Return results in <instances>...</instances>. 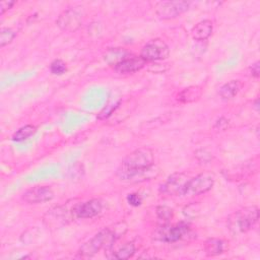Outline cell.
<instances>
[{"instance_id":"1","label":"cell","mask_w":260,"mask_h":260,"mask_svg":"<svg viewBox=\"0 0 260 260\" xmlns=\"http://www.w3.org/2000/svg\"><path fill=\"white\" fill-rule=\"evenodd\" d=\"M153 160L152 150L147 147H140L129 153L122 160L116 174L120 180L127 182L150 180L158 173Z\"/></svg>"},{"instance_id":"2","label":"cell","mask_w":260,"mask_h":260,"mask_svg":"<svg viewBox=\"0 0 260 260\" xmlns=\"http://www.w3.org/2000/svg\"><path fill=\"white\" fill-rule=\"evenodd\" d=\"M117 234L112 229H104L99 232L94 237H92L89 241L84 243L80 249L78 250L79 258H90L102 249L106 251L112 249L115 240L117 239Z\"/></svg>"},{"instance_id":"3","label":"cell","mask_w":260,"mask_h":260,"mask_svg":"<svg viewBox=\"0 0 260 260\" xmlns=\"http://www.w3.org/2000/svg\"><path fill=\"white\" fill-rule=\"evenodd\" d=\"M231 219V228L235 231L245 233L250 231L258 221L259 210L257 206H250L237 211Z\"/></svg>"},{"instance_id":"4","label":"cell","mask_w":260,"mask_h":260,"mask_svg":"<svg viewBox=\"0 0 260 260\" xmlns=\"http://www.w3.org/2000/svg\"><path fill=\"white\" fill-rule=\"evenodd\" d=\"M214 184V176L210 173H201L189 179L184 187L185 196H196L209 191Z\"/></svg>"},{"instance_id":"5","label":"cell","mask_w":260,"mask_h":260,"mask_svg":"<svg viewBox=\"0 0 260 260\" xmlns=\"http://www.w3.org/2000/svg\"><path fill=\"white\" fill-rule=\"evenodd\" d=\"M189 225L185 222H179L176 224H164L154 231L153 238L161 242L174 243L183 239L189 233Z\"/></svg>"},{"instance_id":"6","label":"cell","mask_w":260,"mask_h":260,"mask_svg":"<svg viewBox=\"0 0 260 260\" xmlns=\"http://www.w3.org/2000/svg\"><path fill=\"white\" fill-rule=\"evenodd\" d=\"M170 55V49L168 45L159 39H154L149 41L143 46L140 52V57L145 62H154L159 60H165Z\"/></svg>"},{"instance_id":"7","label":"cell","mask_w":260,"mask_h":260,"mask_svg":"<svg viewBox=\"0 0 260 260\" xmlns=\"http://www.w3.org/2000/svg\"><path fill=\"white\" fill-rule=\"evenodd\" d=\"M189 6L187 1H162L156 3L155 12L162 19H173L187 11Z\"/></svg>"},{"instance_id":"8","label":"cell","mask_w":260,"mask_h":260,"mask_svg":"<svg viewBox=\"0 0 260 260\" xmlns=\"http://www.w3.org/2000/svg\"><path fill=\"white\" fill-rule=\"evenodd\" d=\"M54 198V192L49 186H36L22 194V200L28 204H38L50 201Z\"/></svg>"},{"instance_id":"9","label":"cell","mask_w":260,"mask_h":260,"mask_svg":"<svg viewBox=\"0 0 260 260\" xmlns=\"http://www.w3.org/2000/svg\"><path fill=\"white\" fill-rule=\"evenodd\" d=\"M188 180V177L184 173L173 174L168 178L166 183L161 185L160 191L165 194L173 196L182 195L184 187Z\"/></svg>"},{"instance_id":"10","label":"cell","mask_w":260,"mask_h":260,"mask_svg":"<svg viewBox=\"0 0 260 260\" xmlns=\"http://www.w3.org/2000/svg\"><path fill=\"white\" fill-rule=\"evenodd\" d=\"M56 23L62 30L74 31L81 23V15L73 9H67L59 15Z\"/></svg>"},{"instance_id":"11","label":"cell","mask_w":260,"mask_h":260,"mask_svg":"<svg viewBox=\"0 0 260 260\" xmlns=\"http://www.w3.org/2000/svg\"><path fill=\"white\" fill-rule=\"evenodd\" d=\"M146 62L139 56H133V57H127L124 60L118 62L114 65V69L116 72L121 74L126 73H134L139 70H141L145 66Z\"/></svg>"},{"instance_id":"12","label":"cell","mask_w":260,"mask_h":260,"mask_svg":"<svg viewBox=\"0 0 260 260\" xmlns=\"http://www.w3.org/2000/svg\"><path fill=\"white\" fill-rule=\"evenodd\" d=\"M103 209V203L99 199H91L79 204L75 208V215L78 218H90L98 215Z\"/></svg>"},{"instance_id":"13","label":"cell","mask_w":260,"mask_h":260,"mask_svg":"<svg viewBox=\"0 0 260 260\" xmlns=\"http://www.w3.org/2000/svg\"><path fill=\"white\" fill-rule=\"evenodd\" d=\"M258 170V157L251 159L248 162H244L235 168V171H229V178H233L235 180H241L250 175H253Z\"/></svg>"},{"instance_id":"14","label":"cell","mask_w":260,"mask_h":260,"mask_svg":"<svg viewBox=\"0 0 260 260\" xmlns=\"http://www.w3.org/2000/svg\"><path fill=\"white\" fill-rule=\"evenodd\" d=\"M228 249V242L222 239L217 238H210L207 239L203 244L204 253L209 257L218 256L223 254Z\"/></svg>"},{"instance_id":"15","label":"cell","mask_w":260,"mask_h":260,"mask_svg":"<svg viewBox=\"0 0 260 260\" xmlns=\"http://www.w3.org/2000/svg\"><path fill=\"white\" fill-rule=\"evenodd\" d=\"M213 31V24L210 20L204 19L195 24L191 29V36L196 41L207 40Z\"/></svg>"},{"instance_id":"16","label":"cell","mask_w":260,"mask_h":260,"mask_svg":"<svg viewBox=\"0 0 260 260\" xmlns=\"http://www.w3.org/2000/svg\"><path fill=\"white\" fill-rule=\"evenodd\" d=\"M202 92H203V89L199 85L188 86V87L184 88L183 90H181L178 93L177 100L181 103H184V104L193 103V102L198 101L201 98Z\"/></svg>"},{"instance_id":"17","label":"cell","mask_w":260,"mask_h":260,"mask_svg":"<svg viewBox=\"0 0 260 260\" xmlns=\"http://www.w3.org/2000/svg\"><path fill=\"white\" fill-rule=\"evenodd\" d=\"M242 86L243 84L240 80H230L219 88V96L222 100H231L239 93Z\"/></svg>"},{"instance_id":"18","label":"cell","mask_w":260,"mask_h":260,"mask_svg":"<svg viewBox=\"0 0 260 260\" xmlns=\"http://www.w3.org/2000/svg\"><path fill=\"white\" fill-rule=\"evenodd\" d=\"M135 253V246L133 243H126L122 247H120L117 251L112 252V256L110 258L114 259H129Z\"/></svg>"},{"instance_id":"19","label":"cell","mask_w":260,"mask_h":260,"mask_svg":"<svg viewBox=\"0 0 260 260\" xmlns=\"http://www.w3.org/2000/svg\"><path fill=\"white\" fill-rule=\"evenodd\" d=\"M36 132V127L32 125H25L19 128L12 136L13 141H23L30 137Z\"/></svg>"},{"instance_id":"20","label":"cell","mask_w":260,"mask_h":260,"mask_svg":"<svg viewBox=\"0 0 260 260\" xmlns=\"http://www.w3.org/2000/svg\"><path fill=\"white\" fill-rule=\"evenodd\" d=\"M16 34L8 27H3L0 30V46L3 48L4 46H6L7 44H9L14 38H15Z\"/></svg>"},{"instance_id":"21","label":"cell","mask_w":260,"mask_h":260,"mask_svg":"<svg viewBox=\"0 0 260 260\" xmlns=\"http://www.w3.org/2000/svg\"><path fill=\"white\" fill-rule=\"evenodd\" d=\"M50 70L53 74L55 75H62L63 73H65V71L67 70L66 64L65 62H63L60 59H56L54 60L51 65H50Z\"/></svg>"},{"instance_id":"22","label":"cell","mask_w":260,"mask_h":260,"mask_svg":"<svg viewBox=\"0 0 260 260\" xmlns=\"http://www.w3.org/2000/svg\"><path fill=\"white\" fill-rule=\"evenodd\" d=\"M156 215L159 219L168 221L173 217L174 212H173V209H171L168 206H158L156 208Z\"/></svg>"},{"instance_id":"23","label":"cell","mask_w":260,"mask_h":260,"mask_svg":"<svg viewBox=\"0 0 260 260\" xmlns=\"http://www.w3.org/2000/svg\"><path fill=\"white\" fill-rule=\"evenodd\" d=\"M127 201L132 206H139L141 204V202H142V199H141L139 194H137V193H130L127 196Z\"/></svg>"},{"instance_id":"24","label":"cell","mask_w":260,"mask_h":260,"mask_svg":"<svg viewBox=\"0 0 260 260\" xmlns=\"http://www.w3.org/2000/svg\"><path fill=\"white\" fill-rule=\"evenodd\" d=\"M14 4H15V2L14 1H10V0H8V1H1L0 2V13L3 14L6 10L10 9Z\"/></svg>"},{"instance_id":"25","label":"cell","mask_w":260,"mask_h":260,"mask_svg":"<svg viewBox=\"0 0 260 260\" xmlns=\"http://www.w3.org/2000/svg\"><path fill=\"white\" fill-rule=\"evenodd\" d=\"M259 61H256L255 63H253L251 66H250V71H251V74L252 76L254 77H259V72H260V69H259Z\"/></svg>"},{"instance_id":"26","label":"cell","mask_w":260,"mask_h":260,"mask_svg":"<svg viewBox=\"0 0 260 260\" xmlns=\"http://www.w3.org/2000/svg\"><path fill=\"white\" fill-rule=\"evenodd\" d=\"M254 107H255V109H256L257 111L259 110V107H258V100H256V101H255V106H254Z\"/></svg>"}]
</instances>
